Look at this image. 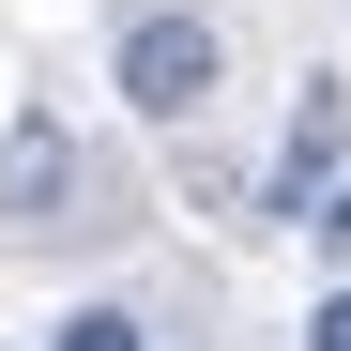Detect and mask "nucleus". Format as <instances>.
Wrapping results in <instances>:
<instances>
[{
  "instance_id": "2",
  "label": "nucleus",
  "mask_w": 351,
  "mask_h": 351,
  "mask_svg": "<svg viewBox=\"0 0 351 351\" xmlns=\"http://www.w3.org/2000/svg\"><path fill=\"white\" fill-rule=\"evenodd\" d=\"M336 153H351V92H336V77H306V107H290V153H275L260 214H275V229H306V214L336 199Z\"/></svg>"
},
{
  "instance_id": "5",
  "label": "nucleus",
  "mask_w": 351,
  "mask_h": 351,
  "mask_svg": "<svg viewBox=\"0 0 351 351\" xmlns=\"http://www.w3.org/2000/svg\"><path fill=\"white\" fill-rule=\"evenodd\" d=\"M306 229H321V260H351V184H336V199H321Z\"/></svg>"
},
{
  "instance_id": "3",
  "label": "nucleus",
  "mask_w": 351,
  "mask_h": 351,
  "mask_svg": "<svg viewBox=\"0 0 351 351\" xmlns=\"http://www.w3.org/2000/svg\"><path fill=\"white\" fill-rule=\"evenodd\" d=\"M0 199H16V229H62V199H77V138H62V123H16V138H0Z\"/></svg>"
},
{
  "instance_id": "4",
  "label": "nucleus",
  "mask_w": 351,
  "mask_h": 351,
  "mask_svg": "<svg viewBox=\"0 0 351 351\" xmlns=\"http://www.w3.org/2000/svg\"><path fill=\"white\" fill-rule=\"evenodd\" d=\"M46 351H153V321H138V306H62Z\"/></svg>"
},
{
  "instance_id": "1",
  "label": "nucleus",
  "mask_w": 351,
  "mask_h": 351,
  "mask_svg": "<svg viewBox=\"0 0 351 351\" xmlns=\"http://www.w3.org/2000/svg\"><path fill=\"white\" fill-rule=\"evenodd\" d=\"M107 77H123V107H138V123H199V107H214V77H229V46H214V16H199V0H138V16H123V46H107Z\"/></svg>"
},
{
  "instance_id": "6",
  "label": "nucleus",
  "mask_w": 351,
  "mask_h": 351,
  "mask_svg": "<svg viewBox=\"0 0 351 351\" xmlns=\"http://www.w3.org/2000/svg\"><path fill=\"white\" fill-rule=\"evenodd\" d=\"M306 351H351V290H321V321H306Z\"/></svg>"
}]
</instances>
